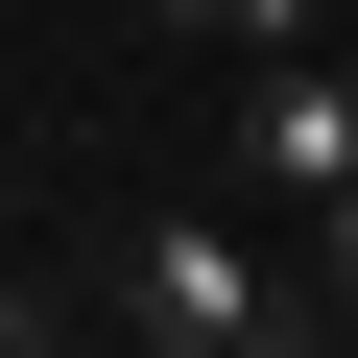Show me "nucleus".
I'll list each match as a JSON object with an SVG mask.
<instances>
[{"mask_svg": "<svg viewBox=\"0 0 358 358\" xmlns=\"http://www.w3.org/2000/svg\"><path fill=\"white\" fill-rule=\"evenodd\" d=\"M96 310H120L143 358H287V334H310V287H287V263H263L239 215H120Z\"/></svg>", "mask_w": 358, "mask_h": 358, "instance_id": "obj_1", "label": "nucleus"}, {"mask_svg": "<svg viewBox=\"0 0 358 358\" xmlns=\"http://www.w3.org/2000/svg\"><path fill=\"white\" fill-rule=\"evenodd\" d=\"M334 167H358V72H310V48H263V96H239V192H334Z\"/></svg>", "mask_w": 358, "mask_h": 358, "instance_id": "obj_2", "label": "nucleus"}, {"mask_svg": "<svg viewBox=\"0 0 358 358\" xmlns=\"http://www.w3.org/2000/svg\"><path fill=\"white\" fill-rule=\"evenodd\" d=\"M310 310H358V167L310 192Z\"/></svg>", "mask_w": 358, "mask_h": 358, "instance_id": "obj_3", "label": "nucleus"}, {"mask_svg": "<svg viewBox=\"0 0 358 358\" xmlns=\"http://www.w3.org/2000/svg\"><path fill=\"white\" fill-rule=\"evenodd\" d=\"M24 334H48V287H0V358H24Z\"/></svg>", "mask_w": 358, "mask_h": 358, "instance_id": "obj_4", "label": "nucleus"}]
</instances>
